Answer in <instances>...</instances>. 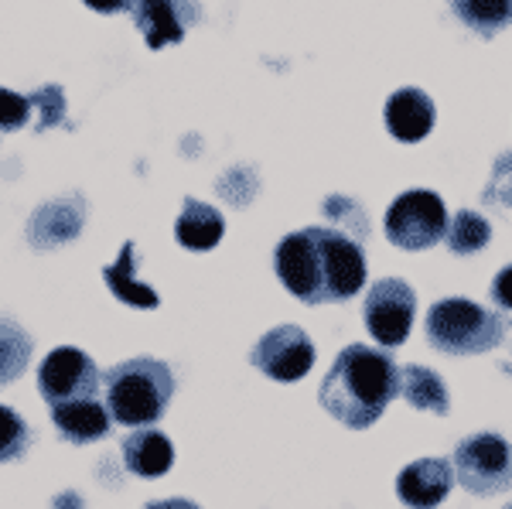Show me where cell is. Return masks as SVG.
Returning a JSON list of instances; mask_svg holds the SVG:
<instances>
[{
	"mask_svg": "<svg viewBox=\"0 0 512 509\" xmlns=\"http://www.w3.org/2000/svg\"><path fill=\"white\" fill-rule=\"evenodd\" d=\"M506 335V322L495 311L468 298L434 301L427 311V342L448 356H478L489 352Z\"/></svg>",
	"mask_w": 512,
	"mask_h": 509,
	"instance_id": "obj_4",
	"label": "cell"
},
{
	"mask_svg": "<svg viewBox=\"0 0 512 509\" xmlns=\"http://www.w3.org/2000/svg\"><path fill=\"white\" fill-rule=\"evenodd\" d=\"M492 301L499 305L502 311H512V264L509 267H502L499 274H495V281H492Z\"/></svg>",
	"mask_w": 512,
	"mask_h": 509,
	"instance_id": "obj_26",
	"label": "cell"
},
{
	"mask_svg": "<svg viewBox=\"0 0 512 509\" xmlns=\"http://www.w3.org/2000/svg\"><path fill=\"white\" fill-rule=\"evenodd\" d=\"M506 509H512V506H506Z\"/></svg>",
	"mask_w": 512,
	"mask_h": 509,
	"instance_id": "obj_31",
	"label": "cell"
},
{
	"mask_svg": "<svg viewBox=\"0 0 512 509\" xmlns=\"http://www.w3.org/2000/svg\"><path fill=\"white\" fill-rule=\"evenodd\" d=\"M106 383V410L117 424L127 428H147V424L161 421L175 397V376L161 359L137 356L127 363L113 366L103 376Z\"/></svg>",
	"mask_w": 512,
	"mask_h": 509,
	"instance_id": "obj_3",
	"label": "cell"
},
{
	"mask_svg": "<svg viewBox=\"0 0 512 509\" xmlns=\"http://www.w3.org/2000/svg\"><path fill=\"white\" fill-rule=\"evenodd\" d=\"M454 486V472L444 458H417L396 479V496L410 509H437Z\"/></svg>",
	"mask_w": 512,
	"mask_h": 509,
	"instance_id": "obj_11",
	"label": "cell"
},
{
	"mask_svg": "<svg viewBox=\"0 0 512 509\" xmlns=\"http://www.w3.org/2000/svg\"><path fill=\"white\" fill-rule=\"evenodd\" d=\"M123 462L134 475L144 479H158L175 465V445L154 428H137L123 441Z\"/></svg>",
	"mask_w": 512,
	"mask_h": 509,
	"instance_id": "obj_14",
	"label": "cell"
},
{
	"mask_svg": "<svg viewBox=\"0 0 512 509\" xmlns=\"http://www.w3.org/2000/svg\"><path fill=\"white\" fill-rule=\"evenodd\" d=\"M38 390L48 404H69V400H93L99 390V369L82 349L62 346L48 352L38 369Z\"/></svg>",
	"mask_w": 512,
	"mask_h": 509,
	"instance_id": "obj_9",
	"label": "cell"
},
{
	"mask_svg": "<svg viewBox=\"0 0 512 509\" xmlns=\"http://www.w3.org/2000/svg\"><path fill=\"white\" fill-rule=\"evenodd\" d=\"M147 509H202V506H195L192 499H154V503H147Z\"/></svg>",
	"mask_w": 512,
	"mask_h": 509,
	"instance_id": "obj_28",
	"label": "cell"
},
{
	"mask_svg": "<svg viewBox=\"0 0 512 509\" xmlns=\"http://www.w3.org/2000/svg\"><path fill=\"white\" fill-rule=\"evenodd\" d=\"M198 21L195 0H134V24L151 48L178 45L188 24Z\"/></svg>",
	"mask_w": 512,
	"mask_h": 509,
	"instance_id": "obj_10",
	"label": "cell"
},
{
	"mask_svg": "<svg viewBox=\"0 0 512 509\" xmlns=\"http://www.w3.org/2000/svg\"><path fill=\"white\" fill-rule=\"evenodd\" d=\"M400 393V366L390 352L373 346H345L321 380V407L345 428H369Z\"/></svg>",
	"mask_w": 512,
	"mask_h": 509,
	"instance_id": "obj_2",
	"label": "cell"
},
{
	"mask_svg": "<svg viewBox=\"0 0 512 509\" xmlns=\"http://www.w3.org/2000/svg\"><path fill=\"white\" fill-rule=\"evenodd\" d=\"M65 205H45V209L35 216V223H31V233H35V243L38 246H52V243H65L76 236L79 223H62L65 216Z\"/></svg>",
	"mask_w": 512,
	"mask_h": 509,
	"instance_id": "obj_22",
	"label": "cell"
},
{
	"mask_svg": "<svg viewBox=\"0 0 512 509\" xmlns=\"http://www.w3.org/2000/svg\"><path fill=\"white\" fill-rule=\"evenodd\" d=\"M86 7H93L99 14H117V11H127V7H134V0H82Z\"/></svg>",
	"mask_w": 512,
	"mask_h": 509,
	"instance_id": "obj_27",
	"label": "cell"
},
{
	"mask_svg": "<svg viewBox=\"0 0 512 509\" xmlns=\"http://www.w3.org/2000/svg\"><path fill=\"white\" fill-rule=\"evenodd\" d=\"M31 445V431L18 410L0 404V462H14Z\"/></svg>",
	"mask_w": 512,
	"mask_h": 509,
	"instance_id": "obj_21",
	"label": "cell"
},
{
	"mask_svg": "<svg viewBox=\"0 0 512 509\" xmlns=\"http://www.w3.org/2000/svg\"><path fill=\"white\" fill-rule=\"evenodd\" d=\"M400 390L407 397L410 407L431 410V414L444 417L451 410V393L444 387V380L427 366H407L400 369Z\"/></svg>",
	"mask_w": 512,
	"mask_h": 509,
	"instance_id": "obj_16",
	"label": "cell"
},
{
	"mask_svg": "<svg viewBox=\"0 0 512 509\" xmlns=\"http://www.w3.org/2000/svg\"><path fill=\"white\" fill-rule=\"evenodd\" d=\"M485 202H499V205H512V151L502 154L492 168V185L485 188L482 195Z\"/></svg>",
	"mask_w": 512,
	"mask_h": 509,
	"instance_id": "obj_25",
	"label": "cell"
},
{
	"mask_svg": "<svg viewBox=\"0 0 512 509\" xmlns=\"http://www.w3.org/2000/svg\"><path fill=\"white\" fill-rule=\"evenodd\" d=\"M134 243H123L117 264H110L103 270V281L113 294L123 301V305L134 308H158V291H151L147 284H140L134 277Z\"/></svg>",
	"mask_w": 512,
	"mask_h": 509,
	"instance_id": "obj_17",
	"label": "cell"
},
{
	"mask_svg": "<svg viewBox=\"0 0 512 509\" xmlns=\"http://www.w3.org/2000/svg\"><path fill=\"white\" fill-rule=\"evenodd\" d=\"M31 117L28 96H18L11 89H0V130H18Z\"/></svg>",
	"mask_w": 512,
	"mask_h": 509,
	"instance_id": "obj_24",
	"label": "cell"
},
{
	"mask_svg": "<svg viewBox=\"0 0 512 509\" xmlns=\"http://www.w3.org/2000/svg\"><path fill=\"white\" fill-rule=\"evenodd\" d=\"M506 373L512 376V359H509V363H506Z\"/></svg>",
	"mask_w": 512,
	"mask_h": 509,
	"instance_id": "obj_30",
	"label": "cell"
},
{
	"mask_svg": "<svg viewBox=\"0 0 512 509\" xmlns=\"http://www.w3.org/2000/svg\"><path fill=\"white\" fill-rule=\"evenodd\" d=\"M448 233V209H444L441 195L414 188L403 192L400 199L386 212V236L400 250H427Z\"/></svg>",
	"mask_w": 512,
	"mask_h": 509,
	"instance_id": "obj_6",
	"label": "cell"
},
{
	"mask_svg": "<svg viewBox=\"0 0 512 509\" xmlns=\"http://www.w3.org/2000/svg\"><path fill=\"white\" fill-rule=\"evenodd\" d=\"M55 509H82V499L76 492H65V496L55 499Z\"/></svg>",
	"mask_w": 512,
	"mask_h": 509,
	"instance_id": "obj_29",
	"label": "cell"
},
{
	"mask_svg": "<svg viewBox=\"0 0 512 509\" xmlns=\"http://www.w3.org/2000/svg\"><path fill=\"white\" fill-rule=\"evenodd\" d=\"M52 421L72 445H93V441L110 434V410L96 400H69V404L52 407Z\"/></svg>",
	"mask_w": 512,
	"mask_h": 509,
	"instance_id": "obj_13",
	"label": "cell"
},
{
	"mask_svg": "<svg viewBox=\"0 0 512 509\" xmlns=\"http://www.w3.org/2000/svg\"><path fill=\"white\" fill-rule=\"evenodd\" d=\"M28 103H31V110H35V106L41 110L38 130H48V127H55V123L65 120V93H62V86H41L38 93L28 96Z\"/></svg>",
	"mask_w": 512,
	"mask_h": 509,
	"instance_id": "obj_23",
	"label": "cell"
},
{
	"mask_svg": "<svg viewBox=\"0 0 512 509\" xmlns=\"http://www.w3.org/2000/svg\"><path fill=\"white\" fill-rule=\"evenodd\" d=\"M444 240H448L451 253H458V257H468V253H478L485 243L492 240V226L485 223L478 212H468L461 209L458 216L448 223V233H444Z\"/></svg>",
	"mask_w": 512,
	"mask_h": 509,
	"instance_id": "obj_20",
	"label": "cell"
},
{
	"mask_svg": "<svg viewBox=\"0 0 512 509\" xmlns=\"http://www.w3.org/2000/svg\"><path fill=\"white\" fill-rule=\"evenodd\" d=\"M31 359V339L28 332L11 322V318H0V387L14 383L28 369Z\"/></svg>",
	"mask_w": 512,
	"mask_h": 509,
	"instance_id": "obj_19",
	"label": "cell"
},
{
	"mask_svg": "<svg viewBox=\"0 0 512 509\" xmlns=\"http://www.w3.org/2000/svg\"><path fill=\"white\" fill-rule=\"evenodd\" d=\"M222 233H226V219H222L219 209L198 199L185 202V212L175 223V236L185 250H212V246H219Z\"/></svg>",
	"mask_w": 512,
	"mask_h": 509,
	"instance_id": "obj_15",
	"label": "cell"
},
{
	"mask_svg": "<svg viewBox=\"0 0 512 509\" xmlns=\"http://www.w3.org/2000/svg\"><path fill=\"white\" fill-rule=\"evenodd\" d=\"M451 11L482 38L499 35L512 24V0H451Z\"/></svg>",
	"mask_w": 512,
	"mask_h": 509,
	"instance_id": "obj_18",
	"label": "cell"
},
{
	"mask_svg": "<svg viewBox=\"0 0 512 509\" xmlns=\"http://www.w3.org/2000/svg\"><path fill=\"white\" fill-rule=\"evenodd\" d=\"M274 267L287 291L304 305H342L366 287V253L359 240L338 229L308 226L284 236Z\"/></svg>",
	"mask_w": 512,
	"mask_h": 509,
	"instance_id": "obj_1",
	"label": "cell"
},
{
	"mask_svg": "<svg viewBox=\"0 0 512 509\" xmlns=\"http://www.w3.org/2000/svg\"><path fill=\"white\" fill-rule=\"evenodd\" d=\"M386 127L396 141L417 144L434 127V103L424 89H396L386 100Z\"/></svg>",
	"mask_w": 512,
	"mask_h": 509,
	"instance_id": "obj_12",
	"label": "cell"
},
{
	"mask_svg": "<svg viewBox=\"0 0 512 509\" xmlns=\"http://www.w3.org/2000/svg\"><path fill=\"white\" fill-rule=\"evenodd\" d=\"M250 363L260 369L263 376L277 383H294L301 376L311 373L315 366V342L304 328L297 325H277L274 332H267L256 349L250 352Z\"/></svg>",
	"mask_w": 512,
	"mask_h": 509,
	"instance_id": "obj_8",
	"label": "cell"
},
{
	"mask_svg": "<svg viewBox=\"0 0 512 509\" xmlns=\"http://www.w3.org/2000/svg\"><path fill=\"white\" fill-rule=\"evenodd\" d=\"M417 315V294L414 287L400 277H383L369 287L366 294V325L379 346L396 349L407 342Z\"/></svg>",
	"mask_w": 512,
	"mask_h": 509,
	"instance_id": "obj_7",
	"label": "cell"
},
{
	"mask_svg": "<svg viewBox=\"0 0 512 509\" xmlns=\"http://www.w3.org/2000/svg\"><path fill=\"white\" fill-rule=\"evenodd\" d=\"M458 482L472 496H499L512 489V445L502 434L482 431L454 448Z\"/></svg>",
	"mask_w": 512,
	"mask_h": 509,
	"instance_id": "obj_5",
	"label": "cell"
}]
</instances>
